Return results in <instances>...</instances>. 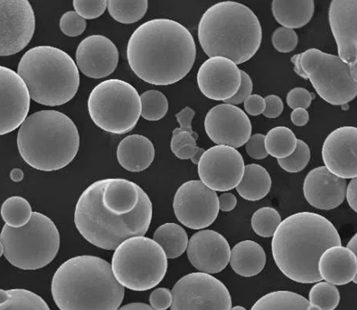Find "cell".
<instances>
[{
  "mask_svg": "<svg viewBox=\"0 0 357 310\" xmlns=\"http://www.w3.org/2000/svg\"><path fill=\"white\" fill-rule=\"evenodd\" d=\"M205 129L215 144L235 149L245 145L252 132V125L246 113L228 104L210 109L206 116Z\"/></svg>",
  "mask_w": 357,
  "mask_h": 310,
  "instance_id": "16",
  "label": "cell"
},
{
  "mask_svg": "<svg viewBox=\"0 0 357 310\" xmlns=\"http://www.w3.org/2000/svg\"><path fill=\"white\" fill-rule=\"evenodd\" d=\"M173 207L181 224L192 229L209 227L220 211L216 192L200 180L188 181L180 186L174 196Z\"/></svg>",
  "mask_w": 357,
  "mask_h": 310,
  "instance_id": "13",
  "label": "cell"
},
{
  "mask_svg": "<svg viewBox=\"0 0 357 310\" xmlns=\"http://www.w3.org/2000/svg\"><path fill=\"white\" fill-rule=\"evenodd\" d=\"M36 17L27 0L0 1V56L25 49L34 36Z\"/></svg>",
  "mask_w": 357,
  "mask_h": 310,
  "instance_id": "15",
  "label": "cell"
},
{
  "mask_svg": "<svg viewBox=\"0 0 357 310\" xmlns=\"http://www.w3.org/2000/svg\"><path fill=\"white\" fill-rule=\"evenodd\" d=\"M149 302L151 307L155 310H166L172 304V294L166 288H159L151 294Z\"/></svg>",
  "mask_w": 357,
  "mask_h": 310,
  "instance_id": "45",
  "label": "cell"
},
{
  "mask_svg": "<svg viewBox=\"0 0 357 310\" xmlns=\"http://www.w3.org/2000/svg\"><path fill=\"white\" fill-rule=\"evenodd\" d=\"M318 268L322 279L333 286L356 284L357 256L344 247L328 248L319 258Z\"/></svg>",
  "mask_w": 357,
  "mask_h": 310,
  "instance_id": "24",
  "label": "cell"
},
{
  "mask_svg": "<svg viewBox=\"0 0 357 310\" xmlns=\"http://www.w3.org/2000/svg\"><path fill=\"white\" fill-rule=\"evenodd\" d=\"M346 248H347V249H349V251H352V253L354 254L355 255H356V256H357V253H356L357 235H356L353 236V238L351 240H349V242L348 243V245H347V247H346Z\"/></svg>",
  "mask_w": 357,
  "mask_h": 310,
  "instance_id": "56",
  "label": "cell"
},
{
  "mask_svg": "<svg viewBox=\"0 0 357 310\" xmlns=\"http://www.w3.org/2000/svg\"><path fill=\"white\" fill-rule=\"evenodd\" d=\"M243 156L228 146H214L204 153L198 164L200 181L214 192H228L241 181L244 171Z\"/></svg>",
  "mask_w": 357,
  "mask_h": 310,
  "instance_id": "14",
  "label": "cell"
},
{
  "mask_svg": "<svg viewBox=\"0 0 357 310\" xmlns=\"http://www.w3.org/2000/svg\"><path fill=\"white\" fill-rule=\"evenodd\" d=\"M266 108L262 114L265 118H276L282 115L284 109V104L282 98L276 95H269V96L264 98Z\"/></svg>",
  "mask_w": 357,
  "mask_h": 310,
  "instance_id": "47",
  "label": "cell"
},
{
  "mask_svg": "<svg viewBox=\"0 0 357 310\" xmlns=\"http://www.w3.org/2000/svg\"><path fill=\"white\" fill-rule=\"evenodd\" d=\"M314 95L310 93L308 90L296 87L287 93V103L291 109H307L311 107V104Z\"/></svg>",
  "mask_w": 357,
  "mask_h": 310,
  "instance_id": "42",
  "label": "cell"
},
{
  "mask_svg": "<svg viewBox=\"0 0 357 310\" xmlns=\"http://www.w3.org/2000/svg\"><path fill=\"white\" fill-rule=\"evenodd\" d=\"M238 203L236 196L231 192H225L218 196V206L224 212H229L235 209Z\"/></svg>",
  "mask_w": 357,
  "mask_h": 310,
  "instance_id": "50",
  "label": "cell"
},
{
  "mask_svg": "<svg viewBox=\"0 0 357 310\" xmlns=\"http://www.w3.org/2000/svg\"><path fill=\"white\" fill-rule=\"evenodd\" d=\"M195 116V111L190 107H185L183 109H181L180 112H178L176 115V118L178 124H180V127L178 130L181 131H187L197 138H199L198 134H197L194 130H192V119H194Z\"/></svg>",
  "mask_w": 357,
  "mask_h": 310,
  "instance_id": "48",
  "label": "cell"
},
{
  "mask_svg": "<svg viewBox=\"0 0 357 310\" xmlns=\"http://www.w3.org/2000/svg\"><path fill=\"white\" fill-rule=\"evenodd\" d=\"M229 263L239 276L245 278L257 276L266 265L265 251L260 244L253 240H243L231 250Z\"/></svg>",
  "mask_w": 357,
  "mask_h": 310,
  "instance_id": "26",
  "label": "cell"
},
{
  "mask_svg": "<svg viewBox=\"0 0 357 310\" xmlns=\"http://www.w3.org/2000/svg\"><path fill=\"white\" fill-rule=\"evenodd\" d=\"M342 246L340 233L321 215L300 212L282 221L272 240L275 264L287 278L301 284L323 280L319 261L324 251Z\"/></svg>",
  "mask_w": 357,
  "mask_h": 310,
  "instance_id": "3",
  "label": "cell"
},
{
  "mask_svg": "<svg viewBox=\"0 0 357 310\" xmlns=\"http://www.w3.org/2000/svg\"><path fill=\"white\" fill-rule=\"evenodd\" d=\"M291 61L294 72L309 79L319 97L333 105H344L354 100L357 94V69L340 57L318 49L296 54Z\"/></svg>",
  "mask_w": 357,
  "mask_h": 310,
  "instance_id": "9",
  "label": "cell"
},
{
  "mask_svg": "<svg viewBox=\"0 0 357 310\" xmlns=\"http://www.w3.org/2000/svg\"><path fill=\"white\" fill-rule=\"evenodd\" d=\"M250 310H319L307 298L289 290L274 291L261 297Z\"/></svg>",
  "mask_w": 357,
  "mask_h": 310,
  "instance_id": "29",
  "label": "cell"
},
{
  "mask_svg": "<svg viewBox=\"0 0 357 310\" xmlns=\"http://www.w3.org/2000/svg\"><path fill=\"white\" fill-rule=\"evenodd\" d=\"M282 218L274 208L264 207L256 211L251 219V226L257 235L269 238L274 235Z\"/></svg>",
  "mask_w": 357,
  "mask_h": 310,
  "instance_id": "37",
  "label": "cell"
},
{
  "mask_svg": "<svg viewBox=\"0 0 357 310\" xmlns=\"http://www.w3.org/2000/svg\"><path fill=\"white\" fill-rule=\"evenodd\" d=\"M139 94L130 84L108 79L98 84L90 93L91 118L107 132L123 134L136 127L141 116Z\"/></svg>",
  "mask_w": 357,
  "mask_h": 310,
  "instance_id": "11",
  "label": "cell"
},
{
  "mask_svg": "<svg viewBox=\"0 0 357 310\" xmlns=\"http://www.w3.org/2000/svg\"><path fill=\"white\" fill-rule=\"evenodd\" d=\"M298 42L297 33L290 29L280 27L273 33L272 43L280 53L293 52Z\"/></svg>",
  "mask_w": 357,
  "mask_h": 310,
  "instance_id": "39",
  "label": "cell"
},
{
  "mask_svg": "<svg viewBox=\"0 0 357 310\" xmlns=\"http://www.w3.org/2000/svg\"><path fill=\"white\" fill-rule=\"evenodd\" d=\"M17 75L27 86L31 100L46 107H60L71 101L81 80L71 56L51 46L28 50L18 64Z\"/></svg>",
  "mask_w": 357,
  "mask_h": 310,
  "instance_id": "7",
  "label": "cell"
},
{
  "mask_svg": "<svg viewBox=\"0 0 357 310\" xmlns=\"http://www.w3.org/2000/svg\"><path fill=\"white\" fill-rule=\"evenodd\" d=\"M73 5H74L75 13L85 20L100 17L103 15L107 8V0H98V1L75 0Z\"/></svg>",
  "mask_w": 357,
  "mask_h": 310,
  "instance_id": "41",
  "label": "cell"
},
{
  "mask_svg": "<svg viewBox=\"0 0 357 310\" xmlns=\"http://www.w3.org/2000/svg\"><path fill=\"white\" fill-rule=\"evenodd\" d=\"M243 103L244 109H245L248 114L250 116H259L265 111V100L260 95L251 94L250 97L246 98Z\"/></svg>",
  "mask_w": 357,
  "mask_h": 310,
  "instance_id": "49",
  "label": "cell"
},
{
  "mask_svg": "<svg viewBox=\"0 0 357 310\" xmlns=\"http://www.w3.org/2000/svg\"><path fill=\"white\" fill-rule=\"evenodd\" d=\"M308 301L319 310H334L340 302V290L330 283L318 282L310 290Z\"/></svg>",
  "mask_w": 357,
  "mask_h": 310,
  "instance_id": "36",
  "label": "cell"
},
{
  "mask_svg": "<svg viewBox=\"0 0 357 310\" xmlns=\"http://www.w3.org/2000/svg\"><path fill=\"white\" fill-rule=\"evenodd\" d=\"M51 293L60 310H118L125 287L116 279L107 261L82 255L57 269Z\"/></svg>",
  "mask_w": 357,
  "mask_h": 310,
  "instance_id": "4",
  "label": "cell"
},
{
  "mask_svg": "<svg viewBox=\"0 0 357 310\" xmlns=\"http://www.w3.org/2000/svg\"><path fill=\"white\" fill-rule=\"evenodd\" d=\"M231 310H247V309L242 307V306H236V307L231 308Z\"/></svg>",
  "mask_w": 357,
  "mask_h": 310,
  "instance_id": "58",
  "label": "cell"
},
{
  "mask_svg": "<svg viewBox=\"0 0 357 310\" xmlns=\"http://www.w3.org/2000/svg\"><path fill=\"white\" fill-rule=\"evenodd\" d=\"M153 240L161 247L167 258L181 256L187 250L188 236L185 229L176 224H165L156 229Z\"/></svg>",
  "mask_w": 357,
  "mask_h": 310,
  "instance_id": "30",
  "label": "cell"
},
{
  "mask_svg": "<svg viewBox=\"0 0 357 310\" xmlns=\"http://www.w3.org/2000/svg\"><path fill=\"white\" fill-rule=\"evenodd\" d=\"M10 177L13 182H20L24 180V171L20 169H14L10 171Z\"/></svg>",
  "mask_w": 357,
  "mask_h": 310,
  "instance_id": "55",
  "label": "cell"
},
{
  "mask_svg": "<svg viewBox=\"0 0 357 310\" xmlns=\"http://www.w3.org/2000/svg\"><path fill=\"white\" fill-rule=\"evenodd\" d=\"M197 139L198 138L195 137L194 134L187 132V131H181L177 127V129L173 131V137L170 145L171 150L174 154L178 149L184 147L185 145H197Z\"/></svg>",
  "mask_w": 357,
  "mask_h": 310,
  "instance_id": "46",
  "label": "cell"
},
{
  "mask_svg": "<svg viewBox=\"0 0 357 310\" xmlns=\"http://www.w3.org/2000/svg\"><path fill=\"white\" fill-rule=\"evenodd\" d=\"M112 269L123 287L145 291L162 282L167 273V258L155 240L133 237L116 248Z\"/></svg>",
  "mask_w": 357,
  "mask_h": 310,
  "instance_id": "10",
  "label": "cell"
},
{
  "mask_svg": "<svg viewBox=\"0 0 357 310\" xmlns=\"http://www.w3.org/2000/svg\"><path fill=\"white\" fill-rule=\"evenodd\" d=\"M198 38L210 58L224 57L238 65L250 61L260 49L262 29L249 7L225 1L211 6L203 14Z\"/></svg>",
  "mask_w": 357,
  "mask_h": 310,
  "instance_id": "5",
  "label": "cell"
},
{
  "mask_svg": "<svg viewBox=\"0 0 357 310\" xmlns=\"http://www.w3.org/2000/svg\"><path fill=\"white\" fill-rule=\"evenodd\" d=\"M152 214L151 200L139 185L107 178L94 182L79 196L75 224L87 242L111 251L126 240L144 236Z\"/></svg>",
  "mask_w": 357,
  "mask_h": 310,
  "instance_id": "1",
  "label": "cell"
},
{
  "mask_svg": "<svg viewBox=\"0 0 357 310\" xmlns=\"http://www.w3.org/2000/svg\"><path fill=\"white\" fill-rule=\"evenodd\" d=\"M32 213L30 203L21 196H12L2 204L1 217L9 227H24L31 220Z\"/></svg>",
  "mask_w": 357,
  "mask_h": 310,
  "instance_id": "33",
  "label": "cell"
},
{
  "mask_svg": "<svg viewBox=\"0 0 357 310\" xmlns=\"http://www.w3.org/2000/svg\"><path fill=\"white\" fill-rule=\"evenodd\" d=\"M76 63L89 78L102 79L111 75L118 67L119 54L111 39L102 35L89 36L76 50Z\"/></svg>",
  "mask_w": 357,
  "mask_h": 310,
  "instance_id": "21",
  "label": "cell"
},
{
  "mask_svg": "<svg viewBox=\"0 0 357 310\" xmlns=\"http://www.w3.org/2000/svg\"><path fill=\"white\" fill-rule=\"evenodd\" d=\"M188 257L198 271L215 274L229 264L231 247L225 237L214 231L197 232L188 240Z\"/></svg>",
  "mask_w": 357,
  "mask_h": 310,
  "instance_id": "20",
  "label": "cell"
},
{
  "mask_svg": "<svg viewBox=\"0 0 357 310\" xmlns=\"http://www.w3.org/2000/svg\"><path fill=\"white\" fill-rule=\"evenodd\" d=\"M323 162L331 173L344 180L357 176V129L338 127L327 137L322 148Z\"/></svg>",
  "mask_w": 357,
  "mask_h": 310,
  "instance_id": "19",
  "label": "cell"
},
{
  "mask_svg": "<svg viewBox=\"0 0 357 310\" xmlns=\"http://www.w3.org/2000/svg\"><path fill=\"white\" fill-rule=\"evenodd\" d=\"M329 23L336 40L338 57L345 63L357 62V1L333 0L330 3Z\"/></svg>",
  "mask_w": 357,
  "mask_h": 310,
  "instance_id": "22",
  "label": "cell"
},
{
  "mask_svg": "<svg viewBox=\"0 0 357 310\" xmlns=\"http://www.w3.org/2000/svg\"><path fill=\"white\" fill-rule=\"evenodd\" d=\"M297 137L287 127H276L265 136V148L269 155L285 159L293 154L297 146Z\"/></svg>",
  "mask_w": 357,
  "mask_h": 310,
  "instance_id": "32",
  "label": "cell"
},
{
  "mask_svg": "<svg viewBox=\"0 0 357 310\" xmlns=\"http://www.w3.org/2000/svg\"><path fill=\"white\" fill-rule=\"evenodd\" d=\"M357 180L356 178H353L351 182H349L347 188H346V199H347V202L349 203V207L351 208L353 210L356 212L357 211Z\"/></svg>",
  "mask_w": 357,
  "mask_h": 310,
  "instance_id": "51",
  "label": "cell"
},
{
  "mask_svg": "<svg viewBox=\"0 0 357 310\" xmlns=\"http://www.w3.org/2000/svg\"><path fill=\"white\" fill-rule=\"evenodd\" d=\"M31 107L30 93L17 72L0 65V136L22 125Z\"/></svg>",
  "mask_w": 357,
  "mask_h": 310,
  "instance_id": "17",
  "label": "cell"
},
{
  "mask_svg": "<svg viewBox=\"0 0 357 310\" xmlns=\"http://www.w3.org/2000/svg\"><path fill=\"white\" fill-rule=\"evenodd\" d=\"M199 150L200 148H199L198 146L189 144L178 149L174 155L181 160H191L194 158L197 153Z\"/></svg>",
  "mask_w": 357,
  "mask_h": 310,
  "instance_id": "53",
  "label": "cell"
},
{
  "mask_svg": "<svg viewBox=\"0 0 357 310\" xmlns=\"http://www.w3.org/2000/svg\"><path fill=\"white\" fill-rule=\"evenodd\" d=\"M315 10L313 0H274L272 13L284 28L301 29L312 20Z\"/></svg>",
  "mask_w": 357,
  "mask_h": 310,
  "instance_id": "27",
  "label": "cell"
},
{
  "mask_svg": "<svg viewBox=\"0 0 357 310\" xmlns=\"http://www.w3.org/2000/svg\"><path fill=\"white\" fill-rule=\"evenodd\" d=\"M0 310H50L40 295L24 289L0 290Z\"/></svg>",
  "mask_w": 357,
  "mask_h": 310,
  "instance_id": "31",
  "label": "cell"
},
{
  "mask_svg": "<svg viewBox=\"0 0 357 310\" xmlns=\"http://www.w3.org/2000/svg\"><path fill=\"white\" fill-rule=\"evenodd\" d=\"M141 116L148 121H159L169 111V101L159 91L149 90L140 96Z\"/></svg>",
  "mask_w": 357,
  "mask_h": 310,
  "instance_id": "35",
  "label": "cell"
},
{
  "mask_svg": "<svg viewBox=\"0 0 357 310\" xmlns=\"http://www.w3.org/2000/svg\"><path fill=\"white\" fill-rule=\"evenodd\" d=\"M205 151H206L205 149L200 148V150L198 153H197V154L195 155L194 158L191 159V162L192 163L195 164V165H198L200 158H202V157L204 153H205Z\"/></svg>",
  "mask_w": 357,
  "mask_h": 310,
  "instance_id": "57",
  "label": "cell"
},
{
  "mask_svg": "<svg viewBox=\"0 0 357 310\" xmlns=\"http://www.w3.org/2000/svg\"><path fill=\"white\" fill-rule=\"evenodd\" d=\"M309 113L307 109L298 108L294 109L291 113V120L294 125L302 127L307 125L309 122Z\"/></svg>",
  "mask_w": 357,
  "mask_h": 310,
  "instance_id": "52",
  "label": "cell"
},
{
  "mask_svg": "<svg viewBox=\"0 0 357 310\" xmlns=\"http://www.w3.org/2000/svg\"><path fill=\"white\" fill-rule=\"evenodd\" d=\"M194 36L178 22L158 18L133 32L127 58L135 75L154 86H169L185 78L196 60Z\"/></svg>",
  "mask_w": 357,
  "mask_h": 310,
  "instance_id": "2",
  "label": "cell"
},
{
  "mask_svg": "<svg viewBox=\"0 0 357 310\" xmlns=\"http://www.w3.org/2000/svg\"><path fill=\"white\" fill-rule=\"evenodd\" d=\"M155 155L154 145L141 134L126 137L116 149V158L120 166L132 173H140L149 169L154 162Z\"/></svg>",
  "mask_w": 357,
  "mask_h": 310,
  "instance_id": "25",
  "label": "cell"
},
{
  "mask_svg": "<svg viewBox=\"0 0 357 310\" xmlns=\"http://www.w3.org/2000/svg\"><path fill=\"white\" fill-rule=\"evenodd\" d=\"M17 148L29 166L43 171L64 169L77 155L79 134L64 113L45 111L28 116L18 130Z\"/></svg>",
  "mask_w": 357,
  "mask_h": 310,
  "instance_id": "6",
  "label": "cell"
},
{
  "mask_svg": "<svg viewBox=\"0 0 357 310\" xmlns=\"http://www.w3.org/2000/svg\"><path fill=\"white\" fill-rule=\"evenodd\" d=\"M311 160V150L304 141L297 140L296 148L292 155L285 159H278V164L287 173H297L307 167Z\"/></svg>",
  "mask_w": 357,
  "mask_h": 310,
  "instance_id": "38",
  "label": "cell"
},
{
  "mask_svg": "<svg viewBox=\"0 0 357 310\" xmlns=\"http://www.w3.org/2000/svg\"><path fill=\"white\" fill-rule=\"evenodd\" d=\"M149 2L140 1H107V8L110 15L119 23L130 24L137 23L145 16L148 10Z\"/></svg>",
  "mask_w": 357,
  "mask_h": 310,
  "instance_id": "34",
  "label": "cell"
},
{
  "mask_svg": "<svg viewBox=\"0 0 357 310\" xmlns=\"http://www.w3.org/2000/svg\"><path fill=\"white\" fill-rule=\"evenodd\" d=\"M197 82L200 92L206 98L225 102L238 93L241 70L227 58H209L199 68Z\"/></svg>",
  "mask_w": 357,
  "mask_h": 310,
  "instance_id": "18",
  "label": "cell"
},
{
  "mask_svg": "<svg viewBox=\"0 0 357 310\" xmlns=\"http://www.w3.org/2000/svg\"><path fill=\"white\" fill-rule=\"evenodd\" d=\"M171 310H231L232 301L227 286L213 276L190 273L174 284Z\"/></svg>",
  "mask_w": 357,
  "mask_h": 310,
  "instance_id": "12",
  "label": "cell"
},
{
  "mask_svg": "<svg viewBox=\"0 0 357 310\" xmlns=\"http://www.w3.org/2000/svg\"><path fill=\"white\" fill-rule=\"evenodd\" d=\"M0 242L10 264L22 270H38L56 258L60 248V233L50 218L33 212L24 227L3 226Z\"/></svg>",
  "mask_w": 357,
  "mask_h": 310,
  "instance_id": "8",
  "label": "cell"
},
{
  "mask_svg": "<svg viewBox=\"0 0 357 310\" xmlns=\"http://www.w3.org/2000/svg\"><path fill=\"white\" fill-rule=\"evenodd\" d=\"M272 180L264 166L250 164L244 166L241 181L236 186V192L248 201H258L271 192Z\"/></svg>",
  "mask_w": 357,
  "mask_h": 310,
  "instance_id": "28",
  "label": "cell"
},
{
  "mask_svg": "<svg viewBox=\"0 0 357 310\" xmlns=\"http://www.w3.org/2000/svg\"><path fill=\"white\" fill-rule=\"evenodd\" d=\"M253 91V82L250 76L246 72L241 71V84L234 96L225 101V104L236 105L243 103L248 97H250Z\"/></svg>",
  "mask_w": 357,
  "mask_h": 310,
  "instance_id": "44",
  "label": "cell"
},
{
  "mask_svg": "<svg viewBox=\"0 0 357 310\" xmlns=\"http://www.w3.org/2000/svg\"><path fill=\"white\" fill-rule=\"evenodd\" d=\"M118 310H155L148 304H142V302H133L123 306Z\"/></svg>",
  "mask_w": 357,
  "mask_h": 310,
  "instance_id": "54",
  "label": "cell"
},
{
  "mask_svg": "<svg viewBox=\"0 0 357 310\" xmlns=\"http://www.w3.org/2000/svg\"><path fill=\"white\" fill-rule=\"evenodd\" d=\"M247 154L254 160H264L268 154L265 148V136L262 134H253L245 144Z\"/></svg>",
  "mask_w": 357,
  "mask_h": 310,
  "instance_id": "43",
  "label": "cell"
},
{
  "mask_svg": "<svg viewBox=\"0 0 357 310\" xmlns=\"http://www.w3.org/2000/svg\"><path fill=\"white\" fill-rule=\"evenodd\" d=\"M3 254V248L1 242H0V257L2 256Z\"/></svg>",
  "mask_w": 357,
  "mask_h": 310,
  "instance_id": "59",
  "label": "cell"
},
{
  "mask_svg": "<svg viewBox=\"0 0 357 310\" xmlns=\"http://www.w3.org/2000/svg\"><path fill=\"white\" fill-rule=\"evenodd\" d=\"M86 21L75 12L63 14L60 20V29L69 38H76L83 34L86 29Z\"/></svg>",
  "mask_w": 357,
  "mask_h": 310,
  "instance_id": "40",
  "label": "cell"
},
{
  "mask_svg": "<svg viewBox=\"0 0 357 310\" xmlns=\"http://www.w3.org/2000/svg\"><path fill=\"white\" fill-rule=\"evenodd\" d=\"M347 181L331 173L326 166L317 167L305 177V199L316 209H336L344 203Z\"/></svg>",
  "mask_w": 357,
  "mask_h": 310,
  "instance_id": "23",
  "label": "cell"
}]
</instances>
